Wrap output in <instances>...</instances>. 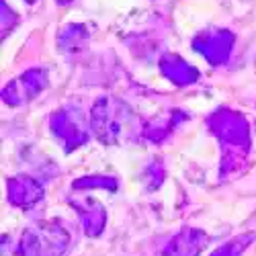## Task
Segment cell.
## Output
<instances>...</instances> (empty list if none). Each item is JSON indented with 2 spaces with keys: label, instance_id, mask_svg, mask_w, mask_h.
I'll list each match as a JSON object with an SVG mask.
<instances>
[{
  "label": "cell",
  "instance_id": "1",
  "mask_svg": "<svg viewBox=\"0 0 256 256\" xmlns=\"http://www.w3.org/2000/svg\"><path fill=\"white\" fill-rule=\"evenodd\" d=\"M70 232L58 222H39L27 228L16 244L18 256H62L70 248Z\"/></svg>",
  "mask_w": 256,
  "mask_h": 256
},
{
  "label": "cell",
  "instance_id": "2",
  "mask_svg": "<svg viewBox=\"0 0 256 256\" xmlns=\"http://www.w3.org/2000/svg\"><path fill=\"white\" fill-rule=\"evenodd\" d=\"M127 119H132V113L121 102L100 98L92 109V130L104 144H117L127 127Z\"/></svg>",
  "mask_w": 256,
  "mask_h": 256
},
{
  "label": "cell",
  "instance_id": "3",
  "mask_svg": "<svg viewBox=\"0 0 256 256\" xmlns=\"http://www.w3.org/2000/svg\"><path fill=\"white\" fill-rule=\"evenodd\" d=\"M213 132L222 140V144L228 148L232 146V160L240 158L236 152H244L248 144V125L246 121L232 111H220L213 117Z\"/></svg>",
  "mask_w": 256,
  "mask_h": 256
},
{
  "label": "cell",
  "instance_id": "4",
  "mask_svg": "<svg viewBox=\"0 0 256 256\" xmlns=\"http://www.w3.org/2000/svg\"><path fill=\"white\" fill-rule=\"evenodd\" d=\"M52 132L56 138L66 146V150H74L76 146H82L86 142V130H84V121L80 119L78 111L62 109L52 117Z\"/></svg>",
  "mask_w": 256,
  "mask_h": 256
},
{
  "label": "cell",
  "instance_id": "5",
  "mask_svg": "<svg viewBox=\"0 0 256 256\" xmlns=\"http://www.w3.org/2000/svg\"><path fill=\"white\" fill-rule=\"evenodd\" d=\"M46 84H48V78H46L44 72L31 70L25 76H20L18 80L10 82L8 86L4 88V92H2V98L8 104H23V102L31 100L33 96H37L39 90L44 88Z\"/></svg>",
  "mask_w": 256,
  "mask_h": 256
},
{
  "label": "cell",
  "instance_id": "6",
  "mask_svg": "<svg viewBox=\"0 0 256 256\" xmlns=\"http://www.w3.org/2000/svg\"><path fill=\"white\" fill-rule=\"evenodd\" d=\"M232 41H234V37L228 31H209V33H203L201 37H197L195 50L201 52L211 64H222L230 56V50L234 46Z\"/></svg>",
  "mask_w": 256,
  "mask_h": 256
},
{
  "label": "cell",
  "instance_id": "7",
  "mask_svg": "<svg viewBox=\"0 0 256 256\" xmlns=\"http://www.w3.org/2000/svg\"><path fill=\"white\" fill-rule=\"evenodd\" d=\"M205 244H207V236L201 230L184 228L166 244L164 256H199Z\"/></svg>",
  "mask_w": 256,
  "mask_h": 256
},
{
  "label": "cell",
  "instance_id": "8",
  "mask_svg": "<svg viewBox=\"0 0 256 256\" xmlns=\"http://www.w3.org/2000/svg\"><path fill=\"white\" fill-rule=\"evenodd\" d=\"M44 197V188L31 176H14L8 180V201L16 207L29 209Z\"/></svg>",
  "mask_w": 256,
  "mask_h": 256
},
{
  "label": "cell",
  "instance_id": "9",
  "mask_svg": "<svg viewBox=\"0 0 256 256\" xmlns=\"http://www.w3.org/2000/svg\"><path fill=\"white\" fill-rule=\"evenodd\" d=\"M70 203L80 213V222H82L84 234L90 236V238L100 236V232L104 228V209H102V205L94 199H84V201L70 199Z\"/></svg>",
  "mask_w": 256,
  "mask_h": 256
},
{
  "label": "cell",
  "instance_id": "10",
  "mask_svg": "<svg viewBox=\"0 0 256 256\" xmlns=\"http://www.w3.org/2000/svg\"><path fill=\"white\" fill-rule=\"evenodd\" d=\"M162 70L170 80L176 82V84H188V82L197 80V76H199V72L193 66H188L186 62H182L178 58H168L162 64Z\"/></svg>",
  "mask_w": 256,
  "mask_h": 256
},
{
  "label": "cell",
  "instance_id": "11",
  "mask_svg": "<svg viewBox=\"0 0 256 256\" xmlns=\"http://www.w3.org/2000/svg\"><path fill=\"white\" fill-rule=\"evenodd\" d=\"M252 238H254V234H244V236H240L236 240H230L224 246H220L211 256H242V252L250 246Z\"/></svg>",
  "mask_w": 256,
  "mask_h": 256
},
{
  "label": "cell",
  "instance_id": "12",
  "mask_svg": "<svg viewBox=\"0 0 256 256\" xmlns=\"http://www.w3.org/2000/svg\"><path fill=\"white\" fill-rule=\"evenodd\" d=\"M76 188H90V186H104V188H117V180L109 176H88V178H80L74 182Z\"/></svg>",
  "mask_w": 256,
  "mask_h": 256
}]
</instances>
